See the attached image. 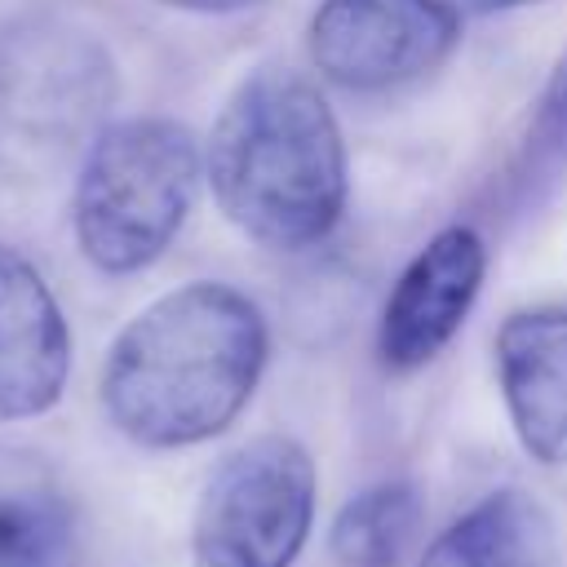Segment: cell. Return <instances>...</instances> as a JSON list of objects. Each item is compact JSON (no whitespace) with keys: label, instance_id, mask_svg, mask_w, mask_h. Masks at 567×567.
<instances>
[{"label":"cell","instance_id":"5","mask_svg":"<svg viewBox=\"0 0 567 567\" xmlns=\"http://www.w3.org/2000/svg\"><path fill=\"white\" fill-rule=\"evenodd\" d=\"M315 518V465L301 443L266 434L230 452L199 492L195 567H292Z\"/></svg>","mask_w":567,"mask_h":567},{"label":"cell","instance_id":"12","mask_svg":"<svg viewBox=\"0 0 567 567\" xmlns=\"http://www.w3.org/2000/svg\"><path fill=\"white\" fill-rule=\"evenodd\" d=\"M71 514L44 492H0V567H71Z\"/></svg>","mask_w":567,"mask_h":567},{"label":"cell","instance_id":"6","mask_svg":"<svg viewBox=\"0 0 567 567\" xmlns=\"http://www.w3.org/2000/svg\"><path fill=\"white\" fill-rule=\"evenodd\" d=\"M456 35L452 0H323L310 18V58L332 84L381 93L434 71Z\"/></svg>","mask_w":567,"mask_h":567},{"label":"cell","instance_id":"14","mask_svg":"<svg viewBox=\"0 0 567 567\" xmlns=\"http://www.w3.org/2000/svg\"><path fill=\"white\" fill-rule=\"evenodd\" d=\"M523 4H540V0H465L470 13H505V9H523Z\"/></svg>","mask_w":567,"mask_h":567},{"label":"cell","instance_id":"2","mask_svg":"<svg viewBox=\"0 0 567 567\" xmlns=\"http://www.w3.org/2000/svg\"><path fill=\"white\" fill-rule=\"evenodd\" d=\"M217 208L266 248L328 239L346 208V146L323 93L284 66L252 71L208 137Z\"/></svg>","mask_w":567,"mask_h":567},{"label":"cell","instance_id":"9","mask_svg":"<svg viewBox=\"0 0 567 567\" xmlns=\"http://www.w3.org/2000/svg\"><path fill=\"white\" fill-rule=\"evenodd\" d=\"M496 368L518 443L545 465H567V306L509 315Z\"/></svg>","mask_w":567,"mask_h":567},{"label":"cell","instance_id":"7","mask_svg":"<svg viewBox=\"0 0 567 567\" xmlns=\"http://www.w3.org/2000/svg\"><path fill=\"white\" fill-rule=\"evenodd\" d=\"M487 270L483 239L470 226L439 230L399 275L381 315V359L399 372L430 363L465 323Z\"/></svg>","mask_w":567,"mask_h":567},{"label":"cell","instance_id":"3","mask_svg":"<svg viewBox=\"0 0 567 567\" xmlns=\"http://www.w3.org/2000/svg\"><path fill=\"white\" fill-rule=\"evenodd\" d=\"M199 168V146L177 120L137 115L102 128L84 151L71 195L84 261L102 275H133L164 257L195 204Z\"/></svg>","mask_w":567,"mask_h":567},{"label":"cell","instance_id":"10","mask_svg":"<svg viewBox=\"0 0 567 567\" xmlns=\"http://www.w3.org/2000/svg\"><path fill=\"white\" fill-rule=\"evenodd\" d=\"M421 567H558L554 523L527 492H496L461 514L421 558Z\"/></svg>","mask_w":567,"mask_h":567},{"label":"cell","instance_id":"4","mask_svg":"<svg viewBox=\"0 0 567 567\" xmlns=\"http://www.w3.org/2000/svg\"><path fill=\"white\" fill-rule=\"evenodd\" d=\"M111 97L106 53L58 18L0 31V177H44L84 146Z\"/></svg>","mask_w":567,"mask_h":567},{"label":"cell","instance_id":"1","mask_svg":"<svg viewBox=\"0 0 567 567\" xmlns=\"http://www.w3.org/2000/svg\"><path fill=\"white\" fill-rule=\"evenodd\" d=\"M261 368V310L226 284H186L115 337L102 368V408L142 447H190L244 412Z\"/></svg>","mask_w":567,"mask_h":567},{"label":"cell","instance_id":"11","mask_svg":"<svg viewBox=\"0 0 567 567\" xmlns=\"http://www.w3.org/2000/svg\"><path fill=\"white\" fill-rule=\"evenodd\" d=\"M421 518V496L408 483L359 492L332 523L337 567H399Z\"/></svg>","mask_w":567,"mask_h":567},{"label":"cell","instance_id":"13","mask_svg":"<svg viewBox=\"0 0 567 567\" xmlns=\"http://www.w3.org/2000/svg\"><path fill=\"white\" fill-rule=\"evenodd\" d=\"M155 4L186 9V13H239V9H252L261 0H155Z\"/></svg>","mask_w":567,"mask_h":567},{"label":"cell","instance_id":"8","mask_svg":"<svg viewBox=\"0 0 567 567\" xmlns=\"http://www.w3.org/2000/svg\"><path fill=\"white\" fill-rule=\"evenodd\" d=\"M71 372V332L40 270L0 244V421L44 416Z\"/></svg>","mask_w":567,"mask_h":567}]
</instances>
